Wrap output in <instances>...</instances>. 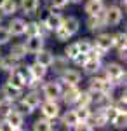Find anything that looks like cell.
<instances>
[{
    "mask_svg": "<svg viewBox=\"0 0 127 131\" xmlns=\"http://www.w3.org/2000/svg\"><path fill=\"white\" fill-rule=\"evenodd\" d=\"M105 73H106V79L110 84H120V81L122 79H125V72H124V68L120 67V65H117V63H110V65H106L105 67Z\"/></svg>",
    "mask_w": 127,
    "mask_h": 131,
    "instance_id": "6da1fadb",
    "label": "cell"
},
{
    "mask_svg": "<svg viewBox=\"0 0 127 131\" xmlns=\"http://www.w3.org/2000/svg\"><path fill=\"white\" fill-rule=\"evenodd\" d=\"M122 9H118V7H108L106 12H105V25H110V26H117L118 23L122 21Z\"/></svg>",
    "mask_w": 127,
    "mask_h": 131,
    "instance_id": "7a4b0ae2",
    "label": "cell"
},
{
    "mask_svg": "<svg viewBox=\"0 0 127 131\" xmlns=\"http://www.w3.org/2000/svg\"><path fill=\"white\" fill-rule=\"evenodd\" d=\"M24 47H26V52H31V54L39 52L44 47V37L42 35H31V37H28Z\"/></svg>",
    "mask_w": 127,
    "mask_h": 131,
    "instance_id": "3957f363",
    "label": "cell"
},
{
    "mask_svg": "<svg viewBox=\"0 0 127 131\" xmlns=\"http://www.w3.org/2000/svg\"><path fill=\"white\" fill-rule=\"evenodd\" d=\"M40 107H42L44 117H47V119H56V117L59 115V107H58V103H56L54 100H47L45 103H42Z\"/></svg>",
    "mask_w": 127,
    "mask_h": 131,
    "instance_id": "277c9868",
    "label": "cell"
},
{
    "mask_svg": "<svg viewBox=\"0 0 127 131\" xmlns=\"http://www.w3.org/2000/svg\"><path fill=\"white\" fill-rule=\"evenodd\" d=\"M61 93H63V91H61V86H59L58 82H47V84H45V86H44V96H45V98H47V100H58L59 96H61Z\"/></svg>",
    "mask_w": 127,
    "mask_h": 131,
    "instance_id": "5b68a950",
    "label": "cell"
},
{
    "mask_svg": "<svg viewBox=\"0 0 127 131\" xmlns=\"http://www.w3.org/2000/svg\"><path fill=\"white\" fill-rule=\"evenodd\" d=\"M5 121L10 122L12 126H14V129H21L23 128V112L19 110H7V114H5Z\"/></svg>",
    "mask_w": 127,
    "mask_h": 131,
    "instance_id": "8992f818",
    "label": "cell"
},
{
    "mask_svg": "<svg viewBox=\"0 0 127 131\" xmlns=\"http://www.w3.org/2000/svg\"><path fill=\"white\" fill-rule=\"evenodd\" d=\"M30 72V77H31V81H40V79H44L45 77V73H47V68L44 67V65H40V63H33V65H30L26 67Z\"/></svg>",
    "mask_w": 127,
    "mask_h": 131,
    "instance_id": "52a82bcc",
    "label": "cell"
},
{
    "mask_svg": "<svg viewBox=\"0 0 127 131\" xmlns=\"http://www.w3.org/2000/svg\"><path fill=\"white\" fill-rule=\"evenodd\" d=\"M2 96H4V100H5V101H14L18 96H21V89L7 82V84L2 88Z\"/></svg>",
    "mask_w": 127,
    "mask_h": 131,
    "instance_id": "ba28073f",
    "label": "cell"
},
{
    "mask_svg": "<svg viewBox=\"0 0 127 131\" xmlns=\"http://www.w3.org/2000/svg\"><path fill=\"white\" fill-rule=\"evenodd\" d=\"M24 21L21 19V18H14V19L9 23V28L7 30L10 31V35H14V37H21V35H24Z\"/></svg>",
    "mask_w": 127,
    "mask_h": 131,
    "instance_id": "9c48e42d",
    "label": "cell"
},
{
    "mask_svg": "<svg viewBox=\"0 0 127 131\" xmlns=\"http://www.w3.org/2000/svg\"><path fill=\"white\" fill-rule=\"evenodd\" d=\"M44 23H45V26L49 28V30H56L58 26H61L63 25V16L59 14V12H54V10H50V14L44 19Z\"/></svg>",
    "mask_w": 127,
    "mask_h": 131,
    "instance_id": "30bf717a",
    "label": "cell"
},
{
    "mask_svg": "<svg viewBox=\"0 0 127 131\" xmlns=\"http://www.w3.org/2000/svg\"><path fill=\"white\" fill-rule=\"evenodd\" d=\"M80 72L78 70H73V68H66V70L63 72V82H66L70 86H77L78 82H80Z\"/></svg>",
    "mask_w": 127,
    "mask_h": 131,
    "instance_id": "8fae6325",
    "label": "cell"
},
{
    "mask_svg": "<svg viewBox=\"0 0 127 131\" xmlns=\"http://www.w3.org/2000/svg\"><path fill=\"white\" fill-rule=\"evenodd\" d=\"M96 47L101 51H110L113 47V39H111V35H108V33H101L98 39H96Z\"/></svg>",
    "mask_w": 127,
    "mask_h": 131,
    "instance_id": "7c38bea8",
    "label": "cell"
},
{
    "mask_svg": "<svg viewBox=\"0 0 127 131\" xmlns=\"http://www.w3.org/2000/svg\"><path fill=\"white\" fill-rule=\"evenodd\" d=\"M103 0H89L85 4V12L89 16H98V14H103Z\"/></svg>",
    "mask_w": 127,
    "mask_h": 131,
    "instance_id": "4fadbf2b",
    "label": "cell"
},
{
    "mask_svg": "<svg viewBox=\"0 0 127 131\" xmlns=\"http://www.w3.org/2000/svg\"><path fill=\"white\" fill-rule=\"evenodd\" d=\"M35 61L37 63H40V65H44L45 68H49V67H52V60H54V56H52V52H49V51H44L40 49L39 52H35Z\"/></svg>",
    "mask_w": 127,
    "mask_h": 131,
    "instance_id": "5bb4252c",
    "label": "cell"
},
{
    "mask_svg": "<svg viewBox=\"0 0 127 131\" xmlns=\"http://www.w3.org/2000/svg\"><path fill=\"white\" fill-rule=\"evenodd\" d=\"M110 89V82L103 77H92L91 79V91H101V93H108Z\"/></svg>",
    "mask_w": 127,
    "mask_h": 131,
    "instance_id": "9a60e30c",
    "label": "cell"
},
{
    "mask_svg": "<svg viewBox=\"0 0 127 131\" xmlns=\"http://www.w3.org/2000/svg\"><path fill=\"white\" fill-rule=\"evenodd\" d=\"M68 86V89L65 91V93H61V96H63V100L66 101L68 105H71V103H75L78 98V93L80 91L77 89V86H70V84H66Z\"/></svg>",
    "mask_w": 127,
    "mask_h": 131,
    "instance_id": "2e32d148",
    "label": "cell"
},
{
    "mask_svg": "<svg viewBox=\"0 0 127 131\" xmlns=\"http://www.w3.org/2000/svg\"><path fill=\"white\" fill-rule=\"evenodd\" d=\"M82 68L87 72V73H96V72L101 68V63H99V58H87V61L82 65Z\"/></svg>",
    "mask_w": 127,
    "mask_h": 131,
    "instance_id": "e0dca14e",
    "label": "cell"
},
{
    "mask_svg": "<svg viewBox=\"0 0 127 131\" xmlns=\"http://www.w3.org/2000/svg\"><path fill=\"white\" fill-rule=\"evenodd\" d=\"M63 26H65L71 35H75V33L78 31V28H80V23H78L77 18L70 16V18H66V19H63Z\"/></svg>",
    "mask_w": 127,
    "mask_h": 131,
    "instance_id": "ac0fdd59",
    "label": "cell"
},
{
    "mask_svg": "<svg viewBox=\"0 0 127 131\" xmlns=\"http://www.w3.org/2000/svg\"><path fill=\"white\" fill-rule=\"evenodd\" d=\"M21 101H24L31 110H35V108H39V107H40V96L37 94V93H28Z\"/></svg>",
    "mask_w": 127,
    "mask_h": 131,
    "instance_id": "d6986e66",
    "label": "cell"
},
{
    "mask_svg": "<svg viewBox=\"0 0 127 131\" xmlns=\"http://www.w3.org/2000/svg\"><path fill=\"white\" fill-rule=\"evenodd\" d=\"M125 122H127L125 110H118V112H117V115L111 119V124H113L117 129H125Z\"/></svg>",
    "mask_w": 127,
    "mask_h": 131,
    "instance_id": "ffe728a7",
    "label": "cell"
},
{
    "mask_svg": "<svg viewBox=\"0 0 127 131\" xmlns=\"http://www.w3.org/2000/svg\"><path fill=\"white\" fill-rule=\"evenodd\" d=\"M19 5L26 14H33V12H37V9H39V0H21Z\"/></svg>",
    "mask_w": 127,
    "mask_h": 131,
    "instance_id": "44dd1931",
    "label": "cell"
},
{
    "mask_svg": "<svg viewBox=\"0 0 127 131\" xmlns=\"http://www.w3.org/2000/svg\"><path fill=\"white\" fill-rule=\"evenodd\" d=\"M0 68L2 70H14L18 68V60L12 58V56H7V58H0Z\"/></svg>",
    "mask_w": 127,
    "mask_h": 131,
    "instance_id": "7402d4cb",
    "label": "cell"
},
{
    "mask_svg": "<svg viewBox=\"0 0 127 131\" xmlns=\"http://www.w3.org/2000/svg\"><path fill=\"white\" fill-rule=\"evenodd\" d=\"M77 122H78V119H77V115H75V110H68L63 115V124L66 128H75Z\"/></svg>",
    "mask_w": 127,
    "mask_h": 131,
    "instance_id": "603a6c76",
    "label": "cell"
},
{
    "mask_svg": "<svg viewBox=\"0 0 127 131\" xmlns=\"http://www.w3.org/2000/svg\"><path fill=\"white\" fill-rule=\"evenodd\" d=\"M18 9V4H16V0H5L4 2V5L0 7L2 10V14H5V16H10V14H14Z\"/></svg>",
    "mask_w": 127,
    "mask_h": 131,
    "instance_id": "cb8c5ba5",
    "label": "cell"
},
{
    "mask_svg": "<svg viewBox=\"0 0 127 131\" xmlns=\"http://www.w3.org/2000/svg\"><path fill=\"white\" fill-rule=\"evenodd\" d=\"M10 56L16 58V60L24 58V56H26V47H24V44H16V46H12V49H10Z\"/></svg>",
    "mask_w": 127,
    "mask_h": 131,
    "instance_id": "d4e9b609",
    "label": "cell"
},
{
    "mask_svg": "<svg viewBox=\"0 0 127 131\" xmlns=\"http://www.w3.org/2000/svg\"><path fill=\"white\" fill-rule=\"evenodd\" d=\"M89 30H98V28H101V25H105V21H103V16L101 14H98V16H89Z\"/></svg>",
    "mask_w": 127,
    "mask_h": 131,
    "instance_id": "484cf974",
    "label": "cell"
},
{
    "mask_svg": "<svg viewBox=\"0 0 127 131\" xmlns=\"http://www.w3.org/2000/svg\"><path fill=\"white\" fill-rule=\"evenodd\" d=\"M52 128L54 126H52L50 121H47V117L45 119H39V121L33 124V129H37V131H50Z\"/></svg>",
    "mask_w": 127,
    "mask_h": 131,
    "instance_id": "4316f807",
    "label": "cell"
},
{
    "mask_svg": "<svg viewBox=\"0 0 127 131\" xmlns=\"http://www.w3.org/2000/svg\"><path fill=\"white\" fill-rule=\"evenodd\" d=\"M75 115H77L78 121H89L91 119V110H89V107H78L75 110Z\"/></svg>",
    "mask_w": 127,
    "mask_h": 131,
    "instance_id": "83f0119b",
    "label": "cell"
},
{
    "mask_svg": "<svg viewBox=\"0 0 127 131\" xmlns=\"http://www.w3.org/2000/svg\"><path fill=\"white\" fill-rule=\"evenodd\" d=\"M111 39H113V46H117L118 49L125 47V40H127L125 31H120V33H117V35H113Z\"/></svg>",
    "mask_w": 127,
    "mask_h": 131,
    "instance_id": "f1b7e54d",
    "label": "cell"
},
{
    "mask_svg": "<svg viewBox=\"0 0 127 131\" xmlns=\"http://www.w3.org/2000/svg\"><path fill=\"white\" fill-rule=\"evenodd\" d=\"M92 101V98H91V93H78V98L75 103H78V107H89V103Z\"/></svg>",
    "mask_w": 127,
    "mask_h": 131,
    "instance_id": "f546056e",
    "label": "cell"
},
{
    "mask_svg": "<svg viewBox=\"0 0 127 131\" xmlns=\"http://www.w3.org/2000/svg\"><path fill=\"white\" fill-rule=\"evenodd\" d=\"M78 52H80V51H78L77 42H73V44H68V46H66V49H65V56H66L68 60H73Z\"/></svg>",
    "mask_w": 127,
    "mask_h": 131,
    "instance_id": "4dcf8cb0",
    "label": "cell"
},
{
    "mask_svg": "<svg viewBox=\"0 0 127 131\" xmlns=\"http://www.w3.org/2000/svg\"><path fill=\"white\" fill-rule=\"evenodd\" d=\"M24 33L28 35V37H31V35H40L39 33V23H26L24 25Z\"/></svg>",
    "mask_w": 127,
    "mask_h": 131,
    "instance_id": "1f68e13d",
    "label": "cell"
},
{
    "mask_svg": "<svg viewBox=\"0 0 127 131\" xmlns=\"http://www.w3.org/2000/svg\"><path fill=\"white\" fill-rule=\"evenodd\" d=\"M56 37H58V40H68L70 37H71V33H70L68 30H66V28H65V26H63V25H61V26H58V28H56Z\"/></svg>",
    "mask_w": 127,
    "mask_h": 131,
    "instance_id": "d6a6232c",
    "label": "cell"
},
{
    "mask_svg": "<svg viewBox=\"0 0 127 131\" xmlns=\"http://www.w3.org/2000/svg\"><path fill=\"white\" fill-rule=\"evenodd\" d=\"M77 46H78V51H80V52H84V54H87L89 51L92 49V44H91V40H87V39H82V40H78V42H77Z\"/></svg>",
    "mask_w": 127,
    "mask_h": 131,
    "instance_id": "836d02e7",
    "label": "cell"
},
{
    "mask_svg": "<svg viewBox=\"0 0 127 131\" xmlns=\"http://www.w3.org/2000/svg\"><path fill=\"white\" fill-rule=\"evenodd\" d=\"M10 37H12V35H10V31L7 30V28H0V46H2V44H7V42L10 40Z\"/></svg>",
    "mask_w": 127,
    "mask_h": 131,
    "instance_id": "e575fe53",
    "label": "cell"
},
{
    "mask_svg": "<svg viewBox=\"0 0 127 131\" xmlns=\"http://www.w3.org/2000/svg\"><path fill=\"white\" fill-rule=\"evenodd\" d=\"M0 129L2 131H14V126L4 119V121H0Z\"/></svg>",
    "mask_w": 127,
    "mask_h": 131,
    "instance_id": "d590c367",
    "label": "cell"
},
{
    "mask_svg": "<svg viewBox=\"0 0 127 131\" xmlns=\"http://www.w3.org/2000/svg\"><path fill=\"white\" fill-rule=\"evenodd\" d=\"M50 4H52V7L61 9V7H65V5L68 4V0H50Z\"/></svg>",
    "mask_w": 127,
    "mask_h": 131,
    "instance_id": "8d00e7d4",
    "label": "cell"
},
{
    "mask_svg": "<svg viewBox=\"0 0 127 131\" xmlns=\"http://www.w3.org/2000/svg\"><path fill=\"white\" fill-rule=\"evenodd\" d=\"M19 108H21L19 112H26V114H31V112H33V110H31V108L28 107V105L24 103V101H21V103H19Z\"/></svg>",
    "mask_w": 127,
    "mask_h": 131,
    "instance_id": "74e56055",
    "label": "cell"
},
{
    "mask_svg": "<svg viewBox=\"0 0 127 131\" xmlns=\"http://www.w3.org/2000/svg\"><path fill=\"white\" fill-rule=\"evenodd\" d=\"M68 2H73V4H78V2H82V0H68Z\"/></svg>",
    "mask_w": 127,
    "mask_h": 131,
    "instance_id": "f35d334b",
    "label": "cell"
},
{
    "mask_svg": "<svg viewBox=\"0 0 127 131\" xmlns=\"http://www.w3.org/2000/svg\"><path fill=\"white\" fill-rule=\"evenodd\" d=\"M4 2H5V0H0V7H2V5H4Z\"/></svg>",
    "mask_w": 127,
    "mask_h": 131,
    "instance_id": "ab89813d",
    "label": "cell"
},
{
    "mask_svg": "<svg viewBox=\"0 0 127 131\" xmlns=\"http://www.w3.org/2000/svg\"><path fill=\"white\" fill-rule=\"evenodd\" d=\"M0 23H2V18H0Z\"/></svg>",
    "mask_w": 127,
    "mask_h": 131,
    "instance_id": "60d3db41",
    "label": "cell"
}]
</instances>
